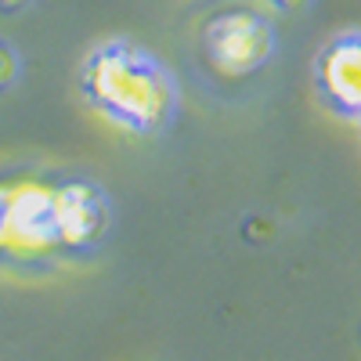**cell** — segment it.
Returning <instances> with one entry per match:
<instances>
[{
	"label": "cell",
	"instance_id": "obj_1",
	"mask_svg": "<svg viewBox=\"0 0 361 361\" xmlns=\"http://www.w3.org/2000/svg\"><path fill=\"white\" fill-rule=\"evenodd\" d=\"M80 94L112 127L156 137L166 134L180 109L173 69L134 40H102L80 62Z\"/></svg>",
	"mask_w": 361,
	"mask_h": 361
},
{
	"label": "cell",
	"instance_id": "obj_2",
	"mask_svg": "<svg viewBox=\"0 0 361 361\" xmlns=\"http://www.w3.org/2000/svg\"><path fill=\"white\" fill-rule=\"evenodd\" d=\"M202 51L221 76L243 80L271 66L279 54L275 22L257 8H224L202 29Z\"/></svg>",
	"mask_w": 361,
	"mask_h": 361
},
{
	"label": "cell",
	"instance_id": "obj_3",
	"mask_svg": "<svg viewBox=\"0 0 361 361\" xmlns=\"http://www.w3.org/2000/svg\"><path fill=\"white\" fill-rule=\"evenodd\" d=\"M54 206V238L62 253H90L105 243L112 224V202L109 195L83 177H69L51 185Z\"/></svg>",
	"mask_w": 361,
	"mask_h": 361
},
{
	"label": "cell",
	"instance_id": "obj_4",
	"mask_svg": "<svg viewBox=\"0 0 361 361\" xmlns=\"http://www.w3.org/2000/svg\"><path fill=\"white\" fill-rule=\"evenodd\" d=\"M311 83L329 112L340 119H361V29H343L318 47Z\"/></svg>",
	"mask_w": 361,
	"mask_h": 361
},
{
	"label": "cell",
	"instance_id": "obj_5",
	"mask_svg": "<svg viewBox=\"0 0 361 361\" xmlns=\"http://www.w3.org/2000/svg\"><path fill=\"white\" fill-rule=\"evenodd\" d=\"M58 250L54 238V206L44 185H11L8 199V250L4 257L33 260Z\"/></svg>",
	"mask_w": 361,
	"mask_h": 361
},
{
	"label": "cell",
	"instance_id": "obj_6",
	"mask_svg": "<svg viewBox=\"0 0 361 361\" xmlns=\"http://www.w3.org/2000/svg\"><path fill=\"white\" fill-rule=\"evenodd\" d=\"M18 73H22L18 51H15L11 44H4V40H0V90H8V87L18 80Z\"/></svg>",
	"mask_w": 361,
	"mask_h": 361
},
{
	"label": "cell",
	"instance_id": "obj_7",
	"mask_svg": "<svg viewBox=\"0 0 361 361\" xmlns=\"http://www.w3.org/2000/svg\"><path fill=\"white\" fill-rule=\"evenodd\" d=\"M8 199H11V185H0V257L8 250Z\"/></svg>",
	"mask_w": 361,
	"mask_h": 361
},
{
	"label": "cell",
	"instance_id": "obj_8",
	"mask_svg": "<svg viewBox=\"0 0 361 361\" xmlns=\"http://www.w3.org/2000/svg\"><path fill=\"white\" fill-rule=\"evenodd\" d=\"M271 11H279V15H300V11H307L314 0H267Z\"/></svg>",
	"mask_w": 361,
	"mask_h": 361
},
{
	"label": "cell",
	"instance_id": "obj_9",
	"mask_svg": "<svg viewBox=\"0 0 361 361\" xmlns=\"http://www.w3.org/2000/svg\"><path fill=\"white\" fill-rule=\"evenodd\" d=\"M29 0H0V11H22Z\"/></svg>",
	"mask_w": 361,
	"mask_h": 361
},
{
	"label": "cell",
	"instance_id": "obj_10",
	"mask_svg": "<svg viewBox=\"0 0 361 361\" xmlns=\"http://www.w3.org/2000/svg\"><path fill=\"white\" fill-rule=\"evenodd\" d=\"M357 123H361V119H357Z\"/></svg>",
	"mask_w": 361,
	"mask_h": 361
}]
</instances>
